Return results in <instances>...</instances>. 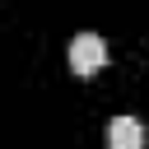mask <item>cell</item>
<instances>
[{"instance_id":"2","label":"cell","mask_w":149,"mask_h":149,"mask_svg":"<svg viewBox=\"0 0 149 149\" xmlns=\"http://www.w3.org/2000/svg\"><path fill=\"white\" fill-rule=\"evenodd\" d=\"M107 149H144V126L135 116H112L107 121Z\"/></svg>"},{"instance_id":"1","label":"cell","mask_w":149,"mask_h":149,"mask_svg":"<svg viewBox=\"0 0 149 149\" xmlns=\"http://www.w3.org/2000/svg\"><path fill=\"white\" fill-rule=\"evenodd\" d=\"M102 61H107V47H102L98 33H79V37L70 42V70H74L79 79H88Z\"/></svg>"}]
</instances>
